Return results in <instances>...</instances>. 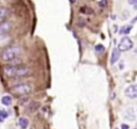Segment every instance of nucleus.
<instances>
[{
	"label": "nucleus",
	"instance_id": "17",
	"mask_svg": "<svg viewBox=\"0 0 137 129\" xmlns=\"http://www.w3.org/2000/svg\"><path fill=\"white\" fill-rule=\"evenodd\" d=\"M107 4H108L107 0H101V1H99V7L100 8H106Z\"/></svg>",
	"mask_w": 137,
	"mask_h": 129
},
{
	"label": "nucleus",
	"instance_id": "7",
	"mask_svg": "<svg viewBox=\"0 0 137 129\" xmlns=\"http://www.w3.org/2000/svg\"><path fill=\"white\" fill-rule=\"evenodd\" d=\"M120 55H121V51H120L118 48H115L111 52V57H110V64H115L119 58H120Z\"/></svg>",
	"mask_w": 137,
	"mask_h": 129
},
{
	"label": "nucleus",
	"instance_id": "21",
	"mask_svg": "<svg viewBox=\"0 0 137 129\" xmlns=\"http://www.w3.org/2000/svg\"><path fill=\"white\" fill-rule=\"evenodd\" d=\"M70 2L71 3H75V2H77V0H70Z\"/></svg>",
	"mask_w": 137,
	"mask_h": 129
},
{
	"label": "nucleus",
	"instance_id": "2",
	"mask_svg": "<svg viewBox=\"0 0 137 129\" xmlns=\"http://www.w3.org/2000/svg\"><path fill=\"white\" fill-rule=\"evenodd\" d=\"M21 53V48L18 46H10L2 51L1 53V58L3 61L10 62L11 60H13L14 58L18 57V55Z\"/></svg>",
	"mask_w": 137,
	"mask_h": 129
},
{
	"label": "nucleus",
	"instance_id": "5",
	"mask_svg": "<svg viewBox=\"0 0 137 129\" xmlns=\"http://www.w3.org/2000/svg\"><path fill=\"white\" fill-rule=\"evenodd\" d=\"M124 93L129 98H137V84L130 85L129 88H126Z\"/></svg>",
	"mask_w": 137,
	"mask_h": 129
},
{
	"label": "nucleus",
	"instance_id": "12",
	"mask_svg": "<svg viewBox=\"0 0 137 129\" xmlns=\"http://www.w3.org/2000/svg\"><path fill=\"white\" fill-rule=\"evenodd\" d=\"M94 49H95V52H96V53H99V55H103V53L105 52V47L103 46L102 44H99V45H96Z\"/></svg>",
	"mask_w": 137,
	"mask_h": 129
},
{
	"label": "nucleus",
	"instance_id": "10",
	"mask_svg": "<svg viewBox=\"0 0 137 129\" xmlns=\"http://www.w3.org/2000/svg\"><path fill=\"white\" fill-rule=\"evenodd\" d=\"M18 124H19L22 129H26L28 127V125H29V121L26 117H21L19 121H18Z\"/></svg>",
	"mask_w": 137,
	"mask_h": 129
},
{
	"label": "nucleus",
	"instance_id": "16",
	"mask_svg": "<svg viewBox=\"0 0 137 129\" xmlns=\"http://www.w3.org/2000/svg\"><path fill=\"white\" fill-rule=\"evenodd\" d=\"M10 62H11V63L13 64V65H17V64H19V63H22V62H23V60H22V59H18V58L16 57V58H14L13 60H11Z\"/></svg>",
	"mask_w": 137,
	"mask_h": 129
},
{
	"label": "nucleus",
	"instance_id": "1",
	"mask_svg": "<svg viewBox=\"0 0 137 129\" xmlns=\"http://www.w3.org/2000/svg\"><path fill=\"white\" fill-rule=\"evenodd\" d=\"M3 73L8 77H25L30 73V68L28 66L8 65L3 68Z\"/></svg>",
	"mask_w": 137,
	"mask_h": 129
},
{
	"label": "nucleus",
	"instance_id": "18",
	"mask_svg": "<svg viewBox=\"0 0 137 129\" xmlns=\"http://www.w3.org/2000/svg\"><path fill=\"white\" fill-rule=\"evenodd\" d=\"M85 25H86L85 19H84V18H79L78 22H77V26H78L79 28H82V27H85Z\"/></svg>",
	"mask_w": 137,
	"mask_h": 129
},
{
	"label": "nucleus",
	"instance_id": "8",
	"mask_svg": "<svg viewBox=\"0 0 137 129\" xmlns=\"http://www.w3.org/2000/svg\"><path fill=\"white\" fill-rule=\"evenodd\" d=\"M8 14H9V10H8V9L0 8V24H1V23L4 20V18L8 16Z\"/></svg>",
	"mask_w": 137,
	"mask_h": 129
},
{
	"label": "nucleus",
	"instance_id": "4",
	"mask_svg": "<svg viewBox=\"0 0 137 129\" xmlns=\"http://www.w3.org/2000/svg\"><path fill=\"white\" fill-rule=\"evenodd\" d=\"M132 47H133L132 40L129 36H124V37L121 39V41H120V43L118 45V49L120 51H128V50L132 49Z\"/></svg>",
	"mask_w": 137,
	"mask_h": 129
},
{
	"label": "nucleus",
	"instance_id": "20",
	"mask_svg": "<svg viewBox=\"0 0 137 129\" xmlns=\"http://www.w3.org/2000/svg\"><path fill=\"white\" fill-rule=\"evenodd\" d=\"M121 129H129V126L126 124H122L121 125Z\"/></svg>",
	"mask_w": 137,
	"mask_h": 129
},
{
	"label": "nucleus",
	"instance_id": "3",
	"mask_svg": "<svg viewBox=\"0 0 137 129\" xmlns=\"http://www.w3.org/2000/svg\"><path fill=\"white\" fill-rule=\"evenodd\" d=\"M13 92L18 95H26L32 91V87L29 83H18L12 88Z\"/></svg>",
	"mask_w": 137,
	"mask_h": 129
},
{
	"label": "nucleus",
	"instance_id": "6",
	"mask_svg": "<svg viewBox=\"0 0 137 129\" xmlns=\"http://www.w3.org/2000/svg\"><path fill=\"white\" fill-rule=\"evenodd\" d=\"M11 28H12V24L10 22H4L2 24H0V37L7 34L11 30Z\"/></svg>",
	"mask_w": 137,
	"mask_h": 129
},
{
	"label": "nucleus",
	"instance_id": "22",
	"mask_svg": "<svg viewBox=\"0 0 137 129\" xmlns=\"http://www.w3.org/2000/svg\"><path fill=\"white\" fill-rule=\"evenodd\" d=\"M135 52H136V53H137V49H136V50H135Z\"/></svg>",
	"mask_w": 137,
	"mask_h": 129
},
{
	"label": "nucleus",
	"instance_id": "23",
	"mask_svg": "<svg viewBox=\"0 0 137 129\" xmlns=\"http://www.w3.org/2000/svg\"><path fill=\"white\" fill-rule=\"evenodd\" d=\"M0 6H1V4H0Z\"/></svg>",
	"mask_w": 137,
	"mask_h": 129
},
{
	"label": "nucleus",
	"instance_id": "13",
	"mask_svg": "<svg viewBox=\"0 0 137 129\" xmlns=\"http://www.w3.org/2000/svg\"><path fill=\"white\" fill-rule=\"evenodd\" d=\"M80 13L90 15V14H93V10L91 8H88V7H82V8H80Z\"/></svg>",
	"mask_w": 137,
	"mask_h": 129
},
{
	"label": "nucleus",
	"instance_id": "9",
	"mask_svg": "<svg viewBox=\"0 0 137 129\" xmlns=\"http://www.w3.org/2000/svg\"><path fill=\"white\" fill-rule=\"evenodd\" d=\"M1 104L3 106H10L12 104V97H11V96H9V95L3 96V97L1 98Z\"/></svg>",
	"mask_w": 137,
	"mask_h": 129
},
{
	"label": "nucleus",
	"instance_id": "14",
	"mask_svg": "<svg viewBox=\"0 0 137 129\" xmlns=\"http://www.w3.org/2000/svg\"><path fill=\"white\" fill-rule=\"evenodd\" d=\"M132 29V26H124L120 29V34H129Z\"/></svg>",
	"mask_w": 137,
	"mask_h": 129
},
{
	"label": "nucleus",
	"instance_id": "11",
	"mask_svg": "<svg viewBox=\"0 0 137 129\" xmlns=\"http://www.w3.org/2000/svg\"><path fill=\"white\" fill-rule=\"evenodd\" d=\"M39 107H40V105L37 101H31L30 105H29V107H28V111L29 112H33V111H36Z\"/></svg>",
	"mask_w": 137,
	"mask_h": 129
},
{
	"label": "nucleus",
	"instance_id": "15",
	"mask_svg": "<svg viewBox=\"0 0 137 129\" xmlns=\"http://www.w3.org/2000/svg\"><path fill=\"white\" fill-rule=\"evenodd\" d=\"M7 117H8V112L4 110H0V122H4Z\"/></svg>",
	"mask_w": 137,
	"mask_h": 129
},
{
	"label": "nucleus",
	"instance_id": "19",
	"mask_svg": "<svg viewBox=\"0 0 137 129\" xmlns=\"http://www.w3.org/2000/svg\"><path fill=\"white\" fill-rule=\"evenodd\" d=\"M130 4H137V0H128Z\"/></svg>",
	"mask_w": 137,
	"mask_h": 129
}]
</instances>
